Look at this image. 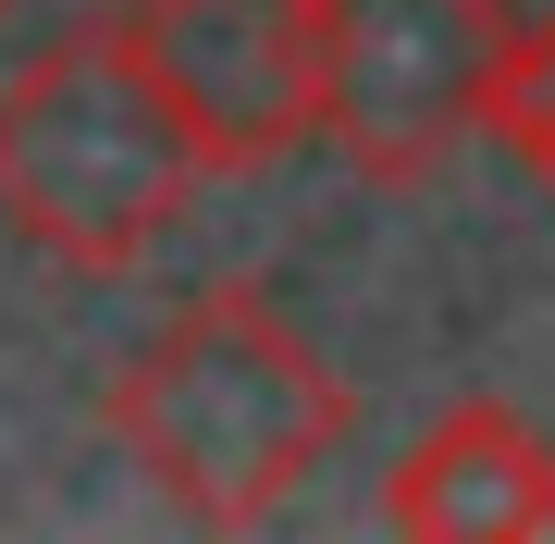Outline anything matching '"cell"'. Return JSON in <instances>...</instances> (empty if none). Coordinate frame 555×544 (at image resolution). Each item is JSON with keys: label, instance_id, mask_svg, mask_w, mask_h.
I'll use <instances>...</instances> for the list:
<instances>
[{"label": "cell", "instance_id": "cell-2", "mask_svg": "<svg viewBox=\"0 0 555 544\" xmlns=\"http://www.w3.org/2000/svg\"><path fill=\"white\" fill-rule=\"evenodd\" d=\"M210 186L198 124L149 75L137 25H62L0 75V223L62 273H137Z\"/></svg>", "mask_w": 555, "mask_h": 544}, {"label": "cell", "instance_id": "cell-4", "mask_svg": "<svg viewBox=\"0 0 555 544\" xmlns=\"http://www.w3.org/2000/svg\"><path fill=\"white\" fill-rule=\"evenodd\" d=\"M124 25L198 124L210 174H272L321 137V0H137Z\"/></svg>", "mask_w": 555, "mask_h": 544}, {"label": "cell", "instance_id": "cell-6", "mask_svg": "<svg viewBox=\"0 0 555 544\" xmlns=\"http://www.w3.org/2000/svg\"><path fill=\"white\" fill-rule=\"evenodd\" d=\"M481 137H494L518 174H543V186H555V13L506 38V62H494V100H481Z\"/></svg>", "mask_w": 555, "mask_h": 544}, {"label": "cell", "instance_id": "cell-5", "mask_svg": "<svg viewBox=\"0 0 555 544\" xmlns=\"http://www.w3.org/2000/svg\"><path fill=\"white\" fill-rule=\"evenodd\" d=\"M383 532H408V544H531V532H555V433L506 396H456L383 470Z\"/></svg>", "mask_w": 555, "mask_h": 544}, {"label": "cell", "instance_id": "cell-7", "mask_svg": "<svg viewBox=\"0 0 555 544\" xmlns=\"http://www.w3.org/2000/svg\"><path fill=\"white\" fill-rule=\"evenodd\" d=\"M0 13H13V0H0Z\"/></svg>", "mask_w": 555, "mask_h": 544}, {"label": "cell", "instance_id": "cell-3", "mask_svg": "<svg viewBox=\"0 0 555 544\" xmlns=\"http://www.w3.org/2000/svg\"><path fill=\"white\" fill-rule=\"evenodd\" d=\"M506 0H321V137L358 186H433L481 137Z\"/></svg>", "mask_w": 555, "mask_h": 544}, {"label": "cell", "instance_id": "cell-1", "mask_svg": "<svg viewBox=\"0 0 555 544\" xmlns=\"http://www.w3.org/2000/svg\"><path fill=\"white\" fill-rule=\"evenodd\" d=\"M100 408H112V445L160 483V507L198 532H259L358 433V396L334 383V359L272 309V284H235V273L198 284L173 322H149Z\"/></svg>", "mask_w": 555, "mask_h": 544}]
</instances>
